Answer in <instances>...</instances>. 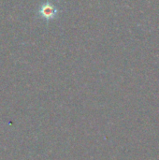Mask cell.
<instances>
[{
	"instance_id": "6da1fadb",
	"label": "cell",
	"mask_w": 159,
	"mask_h": 160,
	"mask_svg": "<svg viewBox=\"0 0 159 160\" xmlns=\"http://www.w3.org/2000/svg\"><path fill=\"white\" fill-rule=\"evenodd\" d=\"M57 12L58 9L50 3H44L39 9V15L46 20L54 18L55 15H57Z\"/></svg>"
}]
</instances>
